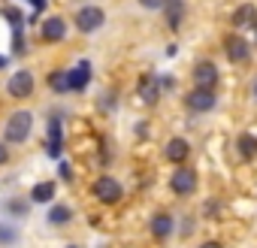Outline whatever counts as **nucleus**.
Returning a JSON list of instances; mask_svg holds the SVG:
<instances>
[{"label":"nucleus","mask_w":257,"mask_h":248,"mask_svg":"<svg viewBox=\"0 0 257 248\" xmlns=\"http://www.w3.org/2000/svg\"><path fill=\"white\" fill-rule=\"evenodd\" d=\"M34 131V115L31 112H13L10 121H7V131H4V140L13 143V146H22Z\"/></svg>","instance_id":"obj_1"},{"label":"nucleus","mask_w":257,"mask_h":248,"mask_svg":"<svg viewBox=\"0 0 257 248\" xmlns=\"http://www.w3.org/2000/svg\"><path fill=\"white\" fill-rule=\"evenodd\" d=\"M94 197L97 200H103L106 206H115L121 197H124V188H121V182L118 179H112V176H100L97 182H94Z\"/></svg>","instance_id":"obj_2"},{"label":"nucleus","mask_w":257,"mask_h":248,"mask_svg":"<svg viewBox=\"0 0 257 248\" xmlns=\"http://www.w3.org/2000/svg\"><path fill=\"white\" fill-rule=\"evenodd\" d=\"M76 31H82V34H94L97 28H103V22H106V13L100 10V7H82L79 13H76Z\"/></svg>","instance_id":"obj_3"},{"label":"nucleus","mask_w":257,"mask_h":248,"mask_svg":"<svg viewBox=\"0 0 257 248\" xmlns=\"http://www.w3.org/2000/svg\"><path fill=\"white\" fill-rule=\"evenodd\" d=\"M170 188H173L179 197L194 194V188H197V173H194L191 167H176V173L170 176Z\"/></svg>","instance_id":"obj_4"},{"label":"nucleus","mask_w":257,"mask_h":248,"mask_svg":"<svg viewBox=\"0 0 257 248\" xmlns=\"http://www.w3.org/2000/svg\"><path fill=\"white\" fill-rule=\"evenodd\" d=\"M7 91H10V97H16V100L31 97V94H34V76H31V70H19V73H13Z\"/></svg>","instance_id":"obj_5"},{"label":"nucleus","mask_w":257,"mask_h":248,"mask_svg":"<svg viewBox=\"0 0 257 248\" xmlns=\"http://www.w3.org/2000/svg\"><path fill=\"white\" fill-rule=\"evenodd\" d=\"M194 85L215 91V85H218V67H215L212 61H200V64L194 67Z\"/></svg>","instance_id":"obj_6"},{"label":"nucleus","mask_w":257,"mask_h":248,"mask_svg":"<svg viewBox=\"0 0 257 248\" xmlns=\"http://www.w3.org/2000/svg\"><path fill=\"white\" fill-rule=\"evenodd\" d=\"M215 91L212 88H197V91H191L188 94V109H194V112H209V109H215Z\"/></svg>","instance_id":"obj_7"},{"label":"nucleus","mask_w":257,"mask_h":248,"mask_svg":"<svg viewBox=\"0 0 257 248\" xmlns=\"http://www.w3.org/2000/svg\"><path fill=\"white\" fill-rule=\"evenodd\" d=\"M161 10L167 16V25L173 31H179L182 22H185V0H161Z\"/></svg>","instance_id":"obj_8"},{"label":"nucleus","mask_w":257,"mask_h":248,"mask_svg":"<svg viewBox=\"0 0 257 248\" xmlns=\"http://www.w3.org/2000/svg\"><path fill=\"white\" fill-rule=\"evenodd\" d=\"M64 37H67V22L61 16H49L43 22V40L46 43H61Z\"/></svg>","instance_id":"obj_9"},{"label":"nucleus","mask_w":257,"mask_h":248,"mask_svg":"<svg viewBox=\"0 0 257 248\" xmlns=\"http://www.w3.org/2000/svg\"><path fill=\"white\" fill-rule=\"evenodd\" d=\"M224 52H227V58H230L233 64H242V61H248V55H251V49H248V43H245L242 37H227Z\"/></svg>","instance_id":"obj_10"},{"label":"nucleus","mask_w":257,"mask_h":248,"mask_svg":"<svg viewBox=\"0 0 257 248\" xmlns=\"http://www.w3.org/2000/svg\"><path fill=\"white\" fill-rule=\"evenodd\" d=\"M61 149H64V140H61V118H52V121H49V137H46V152H49V158H61Z\"/></svg>","instance_id":"obj_11"},{"label":"nucleus","mask_w":257,"mask_h":248,"mask_svg":"<svg viewBox=\"0 0 257 248\" xmlns=\"http://www.w3.org/2000/svg\"><path fill=\"white\" fill-rule=\"evenodd\" d=\"M88 82H91V64L88 61H79L70 70V91H85Z\"/></svg>","instance_id":"obj_12"},{"label":"nucleus","mask_w":257,"mask_h":248,"mask_svg":"<svg viewBox=\"0 0 257 248\" xmlns=\"http://www.w3.org/2000/svg\"><path fill=\"white\" fill-rule=\"evenodd\" d=\"M161 94H164V91H161V85H158V79H155V76H152V73H149V76H143V79H140V97H143V100H146V103H149V106H155V103H158V97H161Z\"/></svg>","instance_id":"obj_13"},{"label":"nucleus","mask_w":257,"mask_h":248,"mask_svg":"<svg viewBox=\"0 0 257 248\" xmlns=\"http://www.w3.org/2000/svg\"><path fill=\"white\" fill-rule=\"evenodd\" d=\"M257 25V7L254 4H242L233 13V28H254Z\"/></svg>","instance_id":"obj_14"},{"label":"nucleus","mask_w":257,"mask_h":248,"mask_svg":"<svg viewBox=\"0 0 257 248\" xmlns=\"http://www.w3.org/2000/svg\"><path fill=\"white\" fill-rule=\"evenodd\" d=\"M188 152H191V146H188L182 137L170 140V146H167V158H170L173 164H185V161H188Z\"/></svg>","instance_id":"obj_15"},{"label":"nucleus","mask_w":257,"mask_h":248,"mask_svg":"<svg viewBox=\"0 0 257 248\" xmlns=\"http://www.w3.org/2000/svg\"><path fill=\"white\" fill-rule=\"evenodd\" d=\"M152 233H155V239H167V236L173 233V215L158 212V215L152 218Z\"/></svg>","instance_id":"obj_16"},{"label":"nucleus","mask_w":257,"mask_h":248,"mask_svg":"<svg viewBox=\"0 0 257 248\" xmlns=\"http://www.w3.org/2000/svg\"><path fill=\"white\" fill-rule=\"evenodd\" d=\"M55 197V182H40L34 191H31V200L34 203H49Z\"/></svg>","instance_id":"obj_17"},{"label":"nucleus","mask_w":257,"mask_h":248,"mask_svg":"<svg viewBox=\"0 0 257 248\" xmlns=\"http://www.w3.org/2000/svg\"><path fill=\"white\" fill-rule=\"evenodd\" d=\"M49 85H52L58 94H67V91H70V73H67V70L52 73V76H49Z\"/></svg>","instance_id":"obj_18"},{"label":"nucleus","mask_w":257,"mask_h":248,"mask_svg":"<svg viewBox=\"0 0 257 248\" xmlns=\"http://www.w3.org/2000/svg\"><path fill=\"white\" fill-rule=\"evenodd\" d=\"M70 218H73V212H70L67 206H52V209H49V221H52V224H67Z\"/></svg>","instance_id":"obj_19"},{"label":"nucleus","mask_w":257,"mask_h":248,"mask_svg":"<svg viewBox=\"0 0 257 248\" xmlns=\"http://www.w3.org/2000/svg\"><path fill=\"white\" fill-rule=\"evenodd\" d=\"M239 152H242V158H254L257 155V140L254 137H239Z\"/></svg>","instance_id":"obj_20"},{"label":"nucleus","mask_w":257,"mask_h":248,"mask_svg":"<svg viewBox=\"0 0 257 248\" xmlns=\"http://www.w3.org/2000/svg\"><path fill=\"white\" fill-rule=\"evenodd\" d=\"M19 239V230L10 227V224H0V245H16Z\"/></svg>","instance_id":"obj_21"},{"label":"nucleus","mask_w":257,"mask_h":248,"mask_svg":"<svg viewBox=\"0 0 257 248\" xmlns=\"http://www.w3.org/2000/svg\"><path fill=\"white\" fill-rule=\"evenodd\" d=\"M7 209H10L13 215H28V203H25V200H10Z\"/></svg>","instance_id":"obj_22"},{"label":"nucleus","mask_w":257,"mask_h":248,"mask_svg":"<svg viewBox=\"0 0 257 248\" xmlns=\"http://www.w3.org/2000/svg\"><path fill=\"white\" fill-rule=\"evenodd\" d=\"M13 49H16V55H22V52H25V40H22V31H19V25H16V46H13Z\"/></svg>","instance_id":"obj_23"},{"label":"nucleus","mask_w":257,"mask_h":248,"mask_svg":"<svg viewBox=\"0 0 257 248\" xmlns=\"http://www.w3.org/2000/svg\"><path fill=\"white\" fill-rule=\"evenodd\" d=\"M158 85H161V91H167V88H173L176 82H173V76H161V79H158Z\"/></svg>","instance_id":"obj_24"},{"label":"nucleus","mask_w":257,"mask_h":248,"mask_svg":"<svg viewBox=\"0 0 257 248\" xmlns=\"http://www.w3.org/2000/svg\"><path fill=\"white\" fill-rule=\"evenodd\" d=\"M61 179H64V182H73V170H70V164H61Z\"/></svg>","instance_id":"obj_25"},{"label":"nucleus","mask_w":257,"mask_h":248,"mask_svg":"<svg viewBox=\"0 0 257 248\" xmlns=\"http://www.w3.org/2000/svg\"><path fill=\"white\" fill-rule=\"evenodd\" d=\"M140 4H143L146 10H158V7H161V0H140Z\"/></svg>","instance_id":"obj_26"},{"label":"nucleus","mask_w":257,"mask_h":248,"mask_svg":"<svg viewBox=\"0 0 257 248\" xmlns=\"http://www.w3.org/2000/svg\"><path fill=\"white\" fill-rule=\"evenodd\" d=\"M7 158H10V155H7V146L0 143V164H7Z\"/></svg>","instance_id":"obj_27"},{"label":"nucleus","mask_w":257,"mask_h":248,"mask_svg":"<svg viewBox=\"0 0 257 248\" xmlns=\"http://www.w3.org/2000/svg\"><path fill=\"white\" fill-rule=\"evenodd\" d=\"M31 4H34V10H37V13H40V10H43V7H46V0H31Z\"/></svg>","instance_id":"obj_28"},{"label":"nucleus","mask_w":257,"mask_h":248,"mask_svg":"<svg viewBox=\"0 0 257 248\" xmlns=\"http://www.w3.org/2000/svg\"><path fill=\"white\" fill-rule=\"evenodd\" d=\"M200 248H221V245H218V242H203Z\"/></svg>","instance_id":"obj_29"},{"label":"nucleus","mask_w":257,"mask_h":248,"mask_svg":"<svg viewBox=\"0 0 257 248\" xmlns=\"http://www.w3.org/2000/svg\"><path fill=\"white\" fill-rule=\"evenodd\" d=\"M7 64H10V58H7V55H0V70H4Z\"/></svg>","instance_id":"obj_30"},{"label":"nucleus","mask_w":257,"mask_h":248,"mask_svg":"<svg viewBox=\"0 0 257 248\" xmlns=\"http://www.w3.org/2000/svg\"><path fill=\"white\" fill-rule=\"evenodd\" d=\"M254 94H257V85H254Z\"/></svg>","instance_id":"obj_31"},{"label":"nucleus","mask_w":257,"mask_h":248,"mask_svg":"<svg viewBox=\"0 0 257 248\" xmlns=\"http://www.w3.org/2000/svg\"><path fill=\"white\" fill-rule=\"evenodd\" d=\"M254 31H257V25H254Z\"/></svg>","instance_id":"obj_32"},{"label":"nucleus","mask_w":257,"mask_h":248,"mask_svg":"<svg viewBox=\"0 0 257 248\" xmlns=\"http://www.w3.org/2000/svg\"><path fill=\"white\" fill-rule=\"evenodd\" d=\"M70 248H73V245H70Z\"/></svg>","instance_id":"obj_33"}]
</instances>
